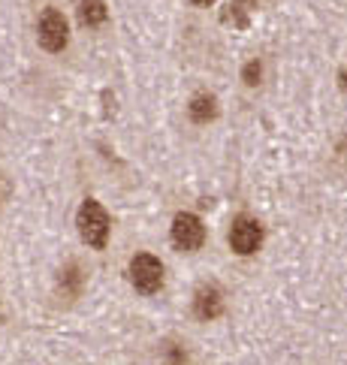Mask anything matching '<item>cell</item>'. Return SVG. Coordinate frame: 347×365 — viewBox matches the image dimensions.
<instances>
[{"label": "cell", "instance_id": "cell-10", "mask_svg": "<svg viewBox=\"0 0 347 365\" xmlns=\"http://www.w3.org/2000/svg\"><path fill=\"white\" fill-rule=\"evenodd\" d=\"M260 76H263V67H260V61H251L245 70H242V79H245V85H260Z\"/></svg>", "mask_w": 347, "mask_h": 365}, {"label": "cell", "instance_id": "cell-9", "mask_svg": "<svg viewBox=\"0 0 347 365\" xmlns=\"http://www.w3.org/2000/svg\"><path fill=\"white\" fill-rule=\"evenodd\" d=\"M61 290H63V296H70V299L79 296V290H82L79 266H67V269L61 272Z\"/></svg>", "mask_w": 347, "mask_h": 365}, {"label": "cell", "instance_id": "cell-11", "mask_svg": "<svg viewBox=\"0 0 347 365\" xmlns=\"http://www.w3.org/2000/svg\"><path fill=\"white\" fill-rule=\"evenodd\" d=\"M338 82H341V91H347V70H341V76H338Z\"/></svg>", "mask_w": 347, "mask_h": 365}, {"label": "cell", "instance_id": "cell-1", "mask_svg": "<svg viewBox=\"0 0 347 365\" xmlns=\"http://www.w3.org/2000/svg\"><path fill=\"white\" fill-rule=\"evenodd\" d=\"M76 227H79V236L88 247H94V251H103L109 242V227L112 220L106 215V208H103L97 200H85L79 215H76Z\"/></svg>", "mask_w": 347, "mask_h": 365}, {"label": "cell", "instance_id": "cell-12", "mask_svg": "<svg viewBox=\"0 0 347 365\" xmlns=\"http://www.w3.org/2000/svg\"><path fill=\"white\" fill-rule=\"evenodd\" d=\"M194 4H197V6H212L214 0H194Z\"/></svg>", "mask_w": 347, "mask_h": 365}, {"label": "cell", "instance_id": "cell-5", "mask_svg": "<svg viewBox=\"0 0 347 365\" xmlns=\"http://www.w3.org/2000/svg\"><path fill=\"white\" fill-rule=\"evenodd\" d=\"M172 242H175V247H182V251H200L205 242L202 220L190 212H178L172 220Z\"/></svg>", "mask_w": 347, "mask_h": 365}, {"label": "cell", "instance_id": "cell-3", "mask_svg": "<svg viewBox=\"0 0 347 365\" xmlns=\"http://www.w3.org/2000/svg\"><path fill=\"white\" fill-rule=\"evenodd\" d=\"M260 245H263V227H260V220L251 217V215H239L233 220V227H229V247H233L236 254L248 257Z\"/></svg>", "mask_w": 347, "mask_h": 365}, {"label": "cell", "instance_id": "cell-8", "mask_svg": "<svg viewBox=\"0 0 347 365\" xmlns=\"http://www.w3.org/2000/svg\"><path fill=\"white\" fill-rule=\"evenodd\" d=\"M106 19H109V12L103 0H79V21L85 28H100Z\"/></svg>", "mask_w": 347, "mask_h": 365}, {"label": "cell", "instance_id": "cell-7", "mask_svg": "<svg viewBox=\"0 0 347 365\" xmlns=\"http://www.w3.org/2000/svg\"><path fill=\"white\" fill-rule=\"evenodd\" d=\"M187 115H190V121L194 124H209V121H214V115H217V100L212 94H197L194 100H190Z\"/></svg>", "mask_w": 347, "mask_h": 365}, {"label": "cell", "instance_id": "cell-4", "mask_svg": "<svg viewBox=\"0 0 347 365\" xmlns=\"http://www.w3.org/2000/svg\"><path fill=\"white\" fill-rule=\"evenodd\" d=\"M40 46L46 48V51H63L67 48V43H70V28H67V19L61 16V12L55 9V6H48L46 12H43V19H40Z\"/></svg>", "mask_w": 347, "mask_h": 365}, {"label": "cell", "instance_id": "cell-6", "mask_svg": "<svg viewBox=\"0 0 347 365\" xmlns=\"http://www.w3.org/2000/svg\"><path fill=\"white\" fill-rule=\"evenodd\" d=\"M194 314L200 320H214L224 314V293L214 284H202L194 296Z\"/></svg>", "mask_w": 347, "mask_h": 365}, {"label": "cell", "instance_id": "cell-2", "mask_svg": "<svg viewBox=\"0 0 347 365\" xmlns=\"http://www.w3.org/2000/svg\"><path fill=\"white\" fill-rule=\"evenodd\" d=\"M130 281L139 293L154 296L163 287V263L151 254H136L130 259Z\"/></svg>", "mask_w": 347, "mask_h": 365}]
</instances>
